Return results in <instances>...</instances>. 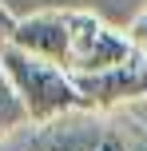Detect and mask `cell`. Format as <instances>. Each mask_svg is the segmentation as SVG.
Segmentation results:
<instances>
[{
  "label": "cell",
  "mask_w": 147,
  "mask_h": 151,
  "mask_svg": "<svg viewBox=\"0 0 147 151\" xmlns=\"http://www.w3.org/2000/svg\"><path fill=\"white\" fill-rule=\"evenodd\" d=\"M68 24H72V68L68 72H103L139 52L131 44V36L108 28L92 12H68Z\"/></svg>",
  "instance_id": "obj_4"
},
{
  "label": "cell",
  "mask_w": 147,
  "mask_h": 151,
  "mask_svg": "<svg viewBox=\"0 0 147 151\" xmlns=\"http://www.w3.org/2000/svg\"><path fill=\"white\" fill-rule=\"evenodd\" d=\"M12 44L24 52L40 56V60H52L60 68H72V24L68 12H32L16 20Z\"/></svg>",
  "instance_id": "obj_5"
},
{
  "label": "cell",
  "mask_w": 147,
  "mask_h": 151,
  "mask_svg": "<svg viewBox=\"0 0 147 151\" xmlns=\"http://www.w3.org/2000/svg\"><path fill=\"white\" fill-rule=\"evenodd\" d=\"M12 32H16V16L8 12L4 4H0V48H8V44H12Z\"/></svg>",
  "instance_id": "obj_8"
},
{
  "label": "cell",
  "mask_w": 147,
  "mask_h": 151,
  "mask_svg": "<svg viewBox=\"0 0 147 151\" xmlns=\"http://www.w3.org/2000/svg\"><path fill=\"white\" fill-rule=\"evenodd\" d=\"M127 36H131V44H135V48H139V52L147 56V8H143V12H139V16L131 20V28H127Z\"/></svg>",
  "instance_id": "obj_7"
},
{
  "label": "cell",
  "mask_w": 147,
  "mask_h": 151,
  "mask_svg": "<svg viewBox=\"0 0 147 151\" xmlns=\"http://www.w3.org/2000/svg\"><path fill=\"white\" fill-rule=\"evenodd\" d=\"M4 91H12V76H8L4 60H0V96H4Z\"/></svg>",
  "instance_id": "obj_9"
},
{
  "label": "cell",
  "mask_w": 147,
  "mask_h": 151,
  "mask_svg": "<svg viewBox=\"0 0 147 151\" xmlns=\"http://www.w3.org/2000/svg\"><path fill=\"white\" fill-rule=\"evenodd\" d=\"M84 99V111H115L123 104L147 99V56L135 52L131 60L111 64L103 72H72Z\"/></svg>",
  "instance_id": "obj_3"
},
{
  "label": "cell",
  "mask_w": 147,
  "mask_h": 151,
  "mask_svg": "<svg viewBox=\"0 0 147 151\" xmlns=\"http://www.w3.org/2000/svg\"><path fill=\"white\" fill-rule=\"evenodd\" d=\"M24 123H32L28 119V107H24V99H20V91H4L0 96V139L4 135H12L16 127H24Z\"/></svg>",
  "instance_id": "obj_6"
},
{
  "label": "cell",
  "mask_w": 147,
  "mask_h": 151,
  "mask_svg": "<svg viewBox=\"0 0 147 151\" xmlns=\"http://www.w3.org/2000/svg\"><path fill=\"white\" fill-rule=\"evenodd\" d=\"M28 151H147V131L135 123H100V119H60L44 123Z\"/></svg>",
  "instance_id": "obj_2"
},
{
  "label": "cell",
  "mask_w": 147,
  "mask_h": 151,
  "mask_svg": "<svg viewBox=\"0 0 147 151\" xmlns=\"http://www.w3.org/2000/svg\"><path fill=\"white\" fill-rule=\"evenodd\" d=\"M0 60H4L8 76H12V88L20 91L24 107H28V119L36 127H44V123H52L60 115L84 107L80 88H76V80H72L68 68H60L52 60H40V56L24 52L16 44L0 48Z\"/></svg>",
  "instance_id": "obj_1"
}]
</instances>
